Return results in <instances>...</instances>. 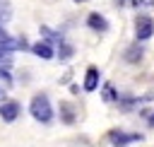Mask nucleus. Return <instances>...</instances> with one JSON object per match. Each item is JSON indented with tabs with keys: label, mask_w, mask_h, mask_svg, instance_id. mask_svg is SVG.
I'll use <instances>...</instances> for the list:
<instances>
[{
	"label": "nucleus",
	"mask_w": 154,
	"mask_h": 147,
	"mask_svg": "<svg viewBox=\"0 0 154 147\" xmlns=\"http://www.w3.org/2000/svg\"><path fill=\"white\" fill-rule=\"evenodd\" d=\"M0 87H5V89L12 87V75H10V67H5V65H0Z\"/></svg>",
	"instance_id": "nucleus-16"
},
{
	"label": "nucleus",
	"mask_w": 154,
	"mask_h": 147,
	"mask_svg": "<svg viewBox=\"0 0 154 147\" xmlns=\"http://www.w3.org/2000/svg\"><path fill=\"white\" fill-rule=\"evenodd\" d=\"M31 53H34L36 58H41V60L55 58V48H53V43H51L48 39H41V41H36V43H31Z\"/></svg>",
	"instance_id": "nucleus-6"
},
{
	"label": "nucleus",
	"mask_w": 154,
	"mask_h": 147,
	"mask_svg": "<svg viewBox=\"0 0 154 147\" xmlns=\"http://www.w3.org/2000/svg\"><path fill=\"white\" fill-rule=\"evenodd\" d=\"M58 116H60V123L63 125H75L77 120V108L72 101H60L58 104Z\"/></svg>",
	"instance_id": "nucleus-7"
},
{
	"label": "nucleus",
	"mask_w": 154,
	"mask_h": 147,
	"mask_svg": "<svg viewBox=\"0 0 154 147\" xmlns=\"http://www.w3.org/2000/svg\"><path fill=\"white\" fill-rule=\"evenodd\" d=\"M87 27L91 29V31H96V34H106L108 31V19L101 14V12H89L87 14Z\"/></svg>",
	"instance_id": "nucleus-9"
},
{
	"label": "nucleus",
	"mask_w": 154,
	"mask_h": 147,
	"mask_svg": "<svg viewBox=\"0 0 154 147\" xmlns=\"http://www.w3.org/2000/svg\"><path fill=\"white\" fill-rule=\"evenodd\" d=\"M72 55H75V46H72V43H67V41L63 39V41L55 46V58H58L60 63H67Z\"/></svg>",
	"instance_id": "nucleus-12"
},
{
	"label": "nucleus",
	"mask_w": 154,
	"mask_h": 147,
	"mask_svg": "<svg viewBox=\"0 0 154 147\" xmlns=\"http://www.w3.org/2000/svg\"><path fill=\"white\" fill-rule=\"evenodd\" d=\"M5 92H7V89H5V87H0V101H5Z\"/></svg>",
	"instance_id": "nucleus-22"
},
{
	"label": "nucleus",
	"mask_w": 154,
	"mask_h": 147,
	"mask_svg": "<svg viewBox=\"0 0 154 147\" xmlns=\"http://www.w3.org/2000/svg\"><path fill=\"white\" fill-rule=\"evenodd\" d=\"M17 51H31V43L26 41V36H17Z\"/></svg>",
	"instance_id": "nucleus-18"
},
{
	"label": "nucleus",
	"mask_w": 154,
	"mask_h": 147,
	"mask_svg": "<svg viewBox=\"0 0 154 147\" xmlns=\"http://www.w3.org/2000/svg\"><path fill=\"white\" fill-rule=\"evenodd\" d=\"M142 137H144L142 133H125V130H118V128L108 130V142L113 147H128L130 142H140Z\"/></svg>",
	"instance_id": "nucleus-3"
},
{
	"label": "nucleus",
	"mask_w": 154,
	"mask_h": 147,
	"mask_svg": "<svg viewBox=\"0 0 154 147\" xmlns=\"http://www.w3.org/2000/svg\"><path fill=\"white\" fill-rule=\"evenodd\" d=\"M147 125H149V128H154V111L147 116Z\"/></svg>",
	"instance_id": "nucleus-21"
},
{
	"label": "nucleus",
	"mask_w": 154,
	"mask_h": 147,
	"mask_svg": "<svg viewBox=\"0 0 154 147\" xmlns=\"http://www.w3.org/2000/svg\"><path fill=\"white\" fill-rule=\"evenodd\" d=\"M29 113H31V118H34V120H38V123H43V125L53 120L55 111H53L51 99H48V94H46V92H38V94H34V96H31V101H29Z\"/></svg>",
	"instance_id": "nucleus-1"
},
{
	"label": "nucleus",
	"mask_w": 154,
	"mask_h": 147,
	"mask_svg": "<svg viewBox=\"0 0 154 147\" xmlns=\"http://www.w3.org/2000/svg\"><path fill=\"white\" fill-rule=\"evenodd\" d=\"M113 5L116 7H125V5H130V0H113Z\"/></svg>",
	"instance_id": "nucleus-20"
},
{
	"label": "nucleus",
	"mask_w": 154,
	"mask_h": 147,
	"mask_svg": "<svg viewBox=\"0 0 154 147\" xmlns=\"http://www.w3.org/2000/svg\"><path fill=\"white\" fill-rule=\"evenodd\" d=\"M142 55H144L142 41H140V43L135 41V43H130V46H128V48L123 51V60H125V63H130V65H137V63L142 60Z\"/></svg>",
	"instance_id": "nucleus-10"
},
{
	"label": "nucleus",
	"mask_w": 154,
	"mask_h": 147,
	"mask_svg": "<svg viewBox=\"0 0 154 147\" xmlns=\"http://www.w3.org/2000/svg\"><path fill=\"white\" fill-rule=\"evenodd\" d=\"M130 5L135 10H152L154 7V0H130Z\"/></svg>",
	"instance_id": "nucleus-17"
},
{
	"label": "nucleus",
	"mask_w": 154,
	"mask_h": 147,
	"mask_svg": "<svg viewBox=\"0 0 154 147\" xmlns=\"http://www.w3.org/2000/svg\"><path fill=\"white\" fill-rule=\"evenodd\" d=\"M154 36V19L149 14L135 17V41H149Z\"/></svg>",
	"instance_id": "nucleus-2"
},
{
	"label": "nucleus",
	"mask_w": 154,
	"mask_h": 147,
	"mask_svg": "<svg viewBox=\"0 0 154 147\" xmlns=\"http://www.w3.org/2000/svg\"><path fill=\"white\" fill-rule=\"evenodd\" d=\"M19 113H22V104H19V101H14V99L0 101V118H2L5 123H14V120L19 118Z\"/></svg>",
	"instance_id": "nucleus-4"
},
{
	"label": "nucleus",
	"mask_w": 154,
	"mask_h": 147,
	"mask_svg": "<svg viewBox=\"0 0 154 147\" xmlns=\"http://www.w3.org/2000/svg\"><path fill=\"white\" fill-rule=\"evenodd\" d=\"M14 51H17V39L7 34L5 24H0V58H5V55H12Z\"/></svg>",
	"instance_id": "nucleus-8"
},
{
	"label": "nucleus",
	"mask_w": 154,
	"mask_h": 147,
	"mask_svg": "<svg viewBox=\"0 0 154 147\" xmlns=\"http://www.w3.org/2000/svg\"><path fill=\"white\" fill-rule=\"evenodd\" d=\"M154 99V94H144V96H130V94H120L118 96V108L120 111H132V108H137L140 104H144V101H152Z\"/></svg>",
	"instance_id": "nucleus-5"
},
{
	"label": "nucleus",
	"mask_w": 154,
	"mask_h": 147,
	"mask_svg": "<svg viewBox=\"0 0 154 147\" xmlns=\"http://www.w3.org/2000/svg\"><path fill=\"white\" fill-rule=\"evenodd\" d=\"M118 92H116V87L111 84V82H103V87H101V99L106 101V104H118Z\"/></svg>",
	"instance_id": "nucleus-13"
},
{
	"label": "nucleus",
	"mask_w": 154,
	"mask_h": 147,
	"mask_svg": "<svg viewBox=\"0 0 154 147\" xmlns=\"http://www.w3.org/2000/svg\"><path fill=\"white\" fill-rule=\"evenodd\" d=\"M41 34H43V39H48V41H51V43H55V46H58V43L65 39L60 31H55V29H51V27H46V24L41 27Z\"/></svg>",
	"instance_id": "nucleus-14"
},
{
	"label": "nucleus",
	"mask_w": 154,
	"mask_h": 147,
	"mask_svg": "<svg viewBox=\"0 0 154 147\" xmlns=\"http://www.w3.org/2000/svg\"><path fill=\"white\" fill-rule=\"evenodd\" d=\"M72 2H77V5H84V2H87V0H72Z\"/></svg>",
	"instance_id": "nucleus-23"
},
{
	"label": "nucleus",
	"mask_w": 154,
	"mask_h": 147,
	"mask_svg": "<svg viewBox=\"0 0 154 147\" xmlns=\"http://www.w3.org/2000/svg\"><path fill=\"white\" fill-rule=\"evenodd\" d=\"M99 80H101L99 67L89 65L87 72H84V92H96V89H99Z\"/></svg>",
	"instance_id": "nucleus-11"
},
{
	"label": "nucleus",
	"mask_w": 154,
	"mask_h": 147,
	"mask_svg": "<svg viewBox=\"0 0 154 147\" xmlns=\"http://www.w3.org/2000/svg\"><path fill=\"white\" fill-rule=\"evenodd\" d=\"M70 77H72V72H70V70H67V72H65V75H63V77H60V82H63V84H67V82H70Z\"/></svg>",
	"instance_id": "nucleus-19"
},
{
	"label": "nucleus",
	"mask_w": 154,
	"mask_h": 147,
	"mask_svg": "<svg viewBox=\"0 0 154 147\" xmlns=\"http://www.w3.org/2000/svg\"><path fill=\"white\" fill-rule=\"evenodd\" d=\"M10 19H12V2L0 0V24H7Z\"/></svg>",
	"instance_id": "nucleus-15"
}]
</instances>
